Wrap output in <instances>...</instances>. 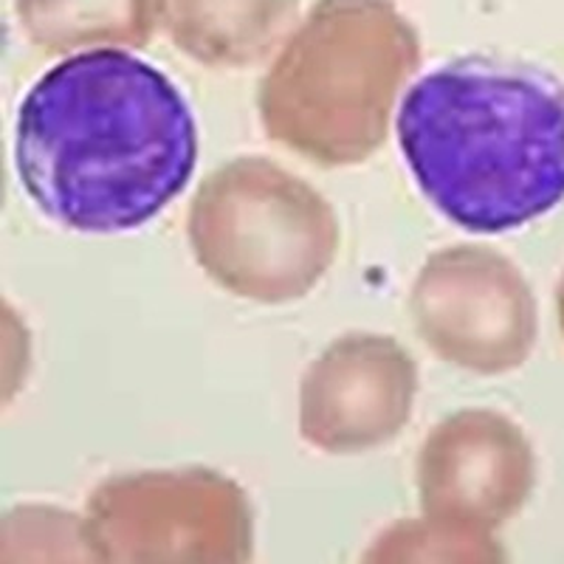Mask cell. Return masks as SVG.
<instances>
[{
  "mask_svg": "<svg viewBox=\"0 0 564 564\" xmlns=\"http://www.w3.org/2000/svg\"><path fill=\"white\" fill-rule=\"evenodd\" d=\"M189 243L212 280L257 302L308 294L339 249L334 209L271 161L238 159L200 184Z\"/></svg>",
  "mask_w": 564,
  "mask_h": 564,
  "instance_id": "obj_3",
  "label": "cell"
},
{
  "mask_svg": "<svg viewBox=\"0 0 564 564\" xmlns=\"http://www.w3.org/2000/svg\"><path fill=\"white\" fill-rule=\"evenodd\" d=\"M556 311H558V327H562V334H564V280H562V285H558Z\"/></svg>",
  "mask_w": 564,
  "mask_h": 564,
  "instance_id": "obj_8",
  "label": "cell"
},
{
  "mask_svg": "<svg viewBox=\"0 0 564 564\" xmlns=\"http://www.w3.org/2000/svg\"><path fill=\"white\" fill-rule=\"evenodd\" d=\"M533 457L508 417L468 410L426 437L417 460L423 517L432 525L480 539L525 506Z\"/></svg>",
  "mask_w": 564,
  "mask_h": 564,
  "instance_id": "obj_6",
  "label": "cell"
},
{
  "mask_svg": "<svg viewBox=\"0 0 564 564\" xmlns=\"http://www.w3.org/2000/svg\"><path fill=\"white\" fill-rule=\"evenodd\" d=\"M83 536L99 558H243L251 517L243 494L212 471L110 480L88 502Z\"/></svg>",
  "mask_w": 564,
  "mask_h": 564,
  "instance_id": "obj_4",
  "label": "cell"
},
{
  "mask_svg": "<svg viewBox=\"0 0 564 564\" xmlns=\"http://www.w3.org/2000/svg\"><path fill=\"white\" fill-rule=\"evenodd\" d=\"M410 308L441 359L488 376L520 367L536 339V305L520 269L480 246L430 257Z\"/></svg>",
  "mask_w": 564,
  "mask_h": 564,
  "instance_id": "obj_5",
  "label": "cell"
},
{
  "mask_svg": "<svg viewBox=\"0 0 564 564\" xmlns=\"http://www.w3.org/2000/svg\"><path fill=\"white\" fill-rule=\"evenodd\" d=\"M415 365L390 336H345L302 381V437L327 452L372 449L412 415Z\"/></svg>",
  "mask_w": 564,
  "mask_h": 564,
  "instance_id": "obj_7",
  "label": "cell"
},
{
  "mask_svg": "<svg viewBox=\"0 0 564 564\" xmlns=\"http://www.w3.org/2000/svg\"><path fill=\"white\" fill-rule=\"evenodd\" d=\"M398 141L432 206L502 235L564 200V85L528 65L457 59L406 90Z\"/></svg>",
  "mask_w": 564,
  "mask_h": 564,
  "instance_id": "obj_2",
  "label": "cell"
},
{
  "mask_svg": "<svg viewBox=\"0 0 564 564\" xmlns=\"http://www.w3.org/2000/svg\"><path fill=\"white\" fill-rule=\"evenodd\" d=\"M195 164L198 128L184 94L130 52L74 54L20 105V184L65 229H139L184 193Z\"/></svg>",
  "mask_w": 564,
  "mask_h": 564,
  "instance_id": "obj_1",
  "label": "cell"
}]
</instances>
